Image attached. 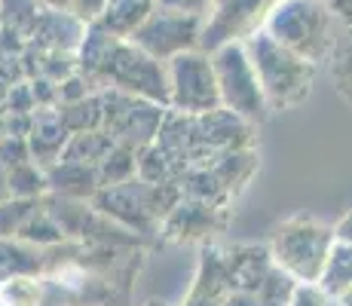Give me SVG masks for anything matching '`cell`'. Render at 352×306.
<instances>
[{"label": "cell", "mask_w": 352, "mask_h": 306, "mask_svg": "<svg viewBox=\"0 0 352 306\" xmlns=\"http://www.w3.org/2000/svg\"><path fill=\"white\" fill-rule=\"evenodd\" d=\"M242 43H245V52H248V58H252V67L257 74V83H261V89H263L270 113L300 107L303 101L309 98L313 80H316L313 61L294 56V52L279 46L261 28L254 34H248Z\"/></svg>", "instance_id": "6da1fadb"}, {"label": "cell", "mask_w": 352, "mask_h": 306, "mask_svg": "<svg viewBox=\"0 0 352 306\" xmlns=\"http://www.w3.org/2000/svg\"><path fill=\"white\" fill-rule=\"evenodd\" d=\"M337 25L340 22L334 19L324 0H279L267 12L261 31L270 34L276 43L291 50L294 56L319 67L334 46Z\"/></svg>", "instance_id": "7a4b0ae2"}, {"label": "cell", "mask_w": 352, "mask_h": 306, "mask_svg": "<svg viewBox=\"0 0 352 306\" xmlns=\"http://www.w3.org/2000/svg\"><path fill=\"white\" fill-rule=\"evenodd\" d=\"M331 242H334V227H328L316 215L300 212L276 227L270 257L297 282H319Z\"/></svg>", "instance_id": "3957f363"}, {"label": "cell", "mask_w": 352, "mask_h": 306, "mask_svg": "<svg viewBox=\"0 0 352 306\" xmlns=\"http://www.w3.org/2000/svg\"><path fill=\"white\" fill-rule=\"evenodd\" d=\"M92 86L96 89H120L138 98L157 101V105L168 107V74H166V61L147 56L141 46H135L132 40L120 37L111 46L107 58L101 61V67L92 74Z\"/></svg>", "instance_id": "277c9868"}, {"label": "cell", "mask_w": 352, "mask_h": 306, "mask_svg": "<svg viewBox=\"0 0 352 306\" xmlns=\"http://www.w3.org/2000/svg\"><path fill=\"white\" fill-rule=\"evenodd\" d=\"M214 67V80H218V95H221V107L233 111L236 117H242L245 122H263L270 117L267 98H263V89L257 83V74L252 67V58L245 52V43L242 40H230V43H221L208 52Z\"/></svg>", "instance_id": "5b68a950"}, {"label": "cell", "mask_w": 352, "mask_h": 306, "mask_svg": "<svg viewBox=\"0 0 352 306\" xmlns=\"http://www.w3.org/2000/svg\"><path fill=\"white\" fill-rule=\"evenodd\" d=\"M98 98H101V132L111 135L113 144L141 151V147H147L157 138V129L162 122V113H166L162 105L111 89V86L98 89Z\"/></svg>", "instance_id": "8992f818"}, {"label": "cell", "mask_w": 352, "mask_h": 306, "mask_svg": "<svg viewBox=\"0 0 352 306\" xmlns=\"http://www.w3.org/2000/svg\"><path fill=\"white\" fill-rule=\"evenodd\" d=\"M166 74H168V107H172V111L196 117V113L221 107L212 58H208V52H202L199 46L168 58Z\"/></svg>", "instance_id": "52a82bcc"}, {"label": "cell", "mask_w": 352, "mask_h": 306, "mask_svg": "<svg viewBox=\"0 0 352 306\" xmlns=\"http://www.w3.org/2000/svg\"><path fill=\"white\" fill-rule=\"evenodd\" d=\"M199 34H202L199 16H184V12H172V10H166V6L153 3L151 16L126 40L141 46L147 56L168 61L172 56H178V52L196 50V46H199Z\"/></svg>", "instance_id": "ba28073f"}, {"label": "cell", "mask_w": 352, "mask_h": 306, "mask_svg": "<svg viewBox=\"0 0 352 306\" xmlns=\"http://www.w3.org/2000/svg\"><path fill=\"white\" fill-rule=\"evenodd\" d=\"M276 3L279 0H214L202 19L199 50L212 52L214 46L230 43V40H245L248 34L261 28Z\"/></svg>", "instance_id": "9c48e42d"}, {"label": "cell", "mask_w": 352, "mask_h": 306, "mask_svg": "<svg viewBox=\"0 0 352 306\" xmlns=\"http://www.w3.org/2000/svg\"><path fill=\"white\" fill-rule=\"evenodd\" d=\"M89 206L96 212L107 215L111 221L129 227L132 233H153V230H160V221L151 206V184L138 178L126 184H111V187H98L89 196Z\"/></svg>", "instance_id": "30bf717a"}, {"label": "cell", "mask_w": 352, "mask_h": 306, "mask_svg": "<svg viewBox=\"0 0 352 306\" xmlns=\"http://www.w3.org/2000/svg\"><path fill=\"white\" fill-rule=\"evenodd\" d=\"M224 215H227V208H218V206H208V202L181 196L178 206L160 221L157 233H162L168 242H178V245L206 242L212 230L224 227Z\"/></svg>", "instance_id": "8fae6325"}, {"label": "cell", "mask_w": 352, "mask_h": 306, "mask_svg": "<svg viewBox=\"0 0 352 306\" xmlns=\"http://www.w3.org/2000/svg\"><path fill=\"white\" fill-rule=\"evenodd\" d=\"M86 25L67 10H40L37 22L28 31V43L37 50H71L77 52Z\"/></svg>", "instance_id": "7c38bea8"}, {"label": "cell", "mask_w": 352, "mask_h": 306, "mask_svg": "<svg viewBox=\"0 0 352 306\" xmlns=\"http://www.w3.org/2000/svg\"><path fill=\"white\" fill-rule=\"evenodd\" d=\"M67 129L62 122V113L58 107H34L31 111V129H28V151L31 160L37 162L40 168L52 166V162L62 156V147L67 141Z\"/></svg>", "instance_id": "4fadbf2b"}, {"label": "cell", "mask_w": 352, "mask_h": 306, "mask_svg": "<svg viewBox=\"0 0 352 306\" xmlns=\"http://www.w3.org/2000/svg\"><path fill=\"white\" fill-rule=\"evenodd\" d=\"M224 261L230 285L239 291H252V294L261 288L263 276L273 267L270 248H263V245H233V248L224 251Z\"/></svg>", "instance_id": "5bb4252c"}, {"label": "cell", "mask_w": 352, "mask_h": 306, "mask_svg": "<svg viewBox=\"0 0 352 306\" xmlns=\"http://www.w3.org/2000/svg\"><path fill=\"white\" fill-rule=\"evenodd\" d=\"M46 175V190L58 196H74V199H89L98 190V175L96 166H83V162H67L56 160L52 166L43 168Z\"/></svg>", "instance_id": "9a60e30c"}, {"label": "cell", "mask_w": 352, "mask_h": 306, "mask_svg": "<svg viewBox=\"0 0 352 306\" xmlns=\"http://www.w3.org/2000/svg\"><path fill=\"white\" fill-rule=\"evenodd\" d=\"M40 273H43V248L16 239V236L0 239V282L10 276H40Z\"/></svg>", "instance_id": "2e32d148"}, {"label": "cell", "mask_w": 352, "mask_h": 306, "mask_svg": "<svg viewBox=\"0 0 352 306\" xmlns=\"http://www.w3.org/2000/svg\"><path fill=\"white\" fill-rule=\"evenodd\" d=\"M212 172L218 175L221 187L230 193V199H233L236 193H242L245 190V184L252 181V175L257 172V153L254 147H242V151H227L221 153L218 160L212 162Z\"/></svg>", "instance_id": "e0dca14e"}, {"label": "cell", "mask_w": 352, "mask_h": 306, "mask_svg": "<svg viewBox=\"0 0 352 306\" xmlns=\"http://www.w3.org/2000/svg\"><path fill=\"white\" fill-rule=\"evenodd\" d=\"M319 288L334 300L340 297L346 288H352V245L334 239L328 248V257H324V267L319 276Z\"/></svg>", "instance_id": "ac0fdd59"}, {"label": "cell", "mask_w": 352, "mask_h": 306, "mask_svg": "<svg viewBox=\"0 0 352 306\" xmlns=\"http://www.w3.org/2000/svg\"><path fill=\"white\" fill-rule=\"evenodd\" d=\"M328 71H331V83H334L337 95L352 107V28L340 25L334 34V46L328 52Z\"/></svg>", "instance_id": "d6986e66"}, {"label": "cell", "mask_w": 352, "mask_h": 306, "mask_svg": "<svg viewBox=\"0 0 352 306\" xmlns=\"http://www.w3.org/2000/svg\"><path fill=\"white\" fill-rule=\"evenodd\" d=\"M153 0H107L98 22L117 37H132V31L151 16Z\"/></svg>", "instance_id": "ffe728a7"}, {"label": "cell", "mask_w": 352, "mask_h": 306, "mask_svg": "<svg viewBox=\"0 0 352 306\" xmlns=\"http://www.w3.org/2000/svg\"><path fill=\"white\" fill-rule=\"evenodd\" d=\"M111 147H113L111 135H104L101 129H86V132L67 135V141H65L62 156H58V160L83 162V166H98V162L107 156Z\"/></svg>", "instance_id": "44dd1931"}, {"label": "cell", "mask_w": 352, "mask_h": 306, "mask_svg": "<svg viewBox=\"0 0 352 306\" xmlns=\"http://www.w3.org/2000/svg\"><path fill=\"white\" fill-rule=\"evenodd\" d=\"M6 184L12 199H40L46 193V175L34 160L6 168Z\"/></svg>", "instance_id": "7402d4cb"}, {"label": "cell", "mask_w": 352, "mask_h": 306, "mask_svg": "<svg viewBox=\"0 0 352 306\" xmlns=\"http://www.w3.org/2000/svg\"><path fill=\"white\" fill-rule=\"evenodd\" d=\"M135 153L132 147H123V144H113L107 156L96 166V175H98V187H111V184H126L135 178Z\"/></svg>", "instance_id": "603a6c76"}, {"label": "cell", "mask_w": 352, "mask_h": 306, "mask_svg": "<svg viewBox=\"0 0 352 306\" xmlns=\"http://www.w3.org/2000/svg\"><path fill=\"white\" fill-rule=\"evenodd\" d=\"M58 113H62V122L67 132H86V129H101V98L98 89L89 92L86 98L71 101V105H58Z\"/></svg>", "instance_id": "cb8c5ba5"}, {"label": "cell", "mask_w": 352, "mask_h": 306, "mask_svg": "<svg viewBox=\"0 0 352 306\" xmlns=\"http://www.w3.org/2000/svg\"><path fill=\"white\" fill-rule=\"evenodd\" d=\"M43 300V276H10L0 282L3 306H40Z\"/></svg>", "instance_id": "d4e9b609"}, {"label": "cell", "mask_w": 352, "mask_h": 306, "mask_svg": "<svg viewBox=\"0 0 352 306\" xmlns=\"http://www.w3.org/2000/svg\"><path fill=\"white\" fill-rule=\"evenodd\" d=\"M297 278L294 276H288L282 267H270V273L263 276V282H261V288L254 291V297H257V303L261 306H288V300L294 297V288H297Z\"/></svg>", "instance_id": "484cf974"}, {"label": "cell", "mask_w": 352, "mask_h": 306, "mask_svg": "<svg viewBox=\"0 0 352 306\" xmlns=\"http://www.w3.org/2000/svg\"><path fill=\"white\" fill-rule=\"evenodd\" d=\"M16 239H22V242H31V245H37V248H50V245H56V242H62L65 239V233L56 227V221H52L50 215L43 212V208H34L28 221L19 227V233H16Z\"/></svg>", "instance_id": "4316f807"}, {"label": "cell", "mask_w": 352, "mask_h": 306, "mask_svg": "<svg viewBox=\"0 0 352 306\" xmlns=\"http://www.w3.org/2000/svg\"><path fill=\"white\" fill-rule=\"evenodd\" d=\"M37 206H40V199H12V196L6 202H0V239L16 236L19 227L28 221Z\"/></svg>", "instance_id": "83f0119b"}, {"label": "cell", "mask_w": 352, "mask_h": 306, "mask_svg": "<svg viewBox=\"0 0 352 306\" xmlns=\"http://www.w3.org/2000/svg\"><path fill=\"white\" fill-rule=\"evenodd\" d=\"M28 160H31V151L25 138H16V135H3L0 138V168H12Z\"/></svg>", "instance_id": "f1b7e54d"}, {"label": "cell", "mask_w": 352, "mask_h": 306, "mask_svg": "<svg viewBox=\"0 0 352 306\" xmlns=\"http://www.w3.org/2000/svg\"><path fill=\"white\" fill-rule=\"evenodd\" d=\"M288 306H334V300L316 282H300L294 288V297L288 300Z\"/></svg>", "instance_id": "f546056e"}, {"label": "cell", "mask_w": 352, "mask_h": 306, "mask_svg": "<svg viewBox=\"0 0 352 306\" xmlns=\"http://www.w3.org/2000/svg\"><path fill=\"white\" fill-rule=\"evenodd\" d=\"M3 111H16V113H31L34 111V98H31L28 80H19V83H12L10 89H6Z\"/></svg>", "instance_id": "4dcf8cb0"}, {"label": "cell", "mask_w": 352, "mask_h": 306, "mask_svg": "<svg viewBox=\"0 0 352 306\" xmlns=\"http://www.w3.org/2000/svg\"><path fill=\"white\" fill-rule=\"evenodd\" d=\"M157 6H166L172 12H184V16H199L206 19V12L212 10L214 0H153Z\"/></svg>", "instance_id": "1f68e13d"}, {"label": "cell", "mask_w": 352, "mask_h": 306, "mask_svg": "<svg viewBox=\"0 0 352 306\" xmlns=\"http://www.w3.org/2000/svg\"><path fill=\"white\" fill-rule=\"evenodd\" d=\"M104 3H107V0H71L67 12H74V16H77L83 25H92V22H98V19H101Z\"/></svg>", "instance_id": "d6a6232c"}, {"label": "cell", "mask_w": 352, "mask_h": 306, "mask_svg": "<svg viewBox=\"0 0 352 306\" xmlns=\"http://www.w3.org/2000/svg\"><path fill=\"white\" fill-rule=\"evenodd\" d=\"M324 3H328V10L334 12L337 22L352 28V0H324Z\"/></svg>", "instance_id": "836d02e7"}, {"label": "cell", "mask_w": 352, "mask_h": 306, "mask_svg": "<svg viewBox=\"0 0 352 306\" xmlns=\"http://www.w3.org/2000/svg\"><path fill=\"white\" fill-rule=\"evenodd\" d=\"M221 306H261L257 303V297L252 294V291H239V288H233L230 294L224 297V303Z\"/></svg>", "instance_id": "e575fe53"}, {"label": "cell", "mask_w": 352, "mask_h": 306, "mask_svg": "<svg viewBox=\"0 0 352 306\" xmlns=\"http://www.w3.org/2000/svg\"><path fill=\"white\" fill-rule=\"evenodd\" d=\"M334 239H340V242L352 245V208H349V212L340 217V221L334 223Z\"/></svg>", "instance_id": "d590c367"}, {"label": "cell", "mask_w": 352, "mask_h": 306, "mask_svg": "<svg viewBox=\"0 0 352 306\" xmlns=\"http://www.w3.org/2000/svg\"><path fill=\"white\" fill-rule=\"evenodd\" d=\"M40 6H46V10H67L71 6V0H37Z\"/></svg>", "instance_id": "8d00e7d4"}, {"label": "cell", "mask_w": 352, "mask_h": 306, "mask_svg": "<svg viewBox=\"0 0 352 306\" xmlns=\"http://www.w3.org/2000/svg\"><path fill=\"white\" fill-rule=\"evenodd\" d=\"M10 199V184H6V168H0V202Z\"/></svg>", "instance_id": "74e56055"}, {"label": "cell", "mask_w": 352, "mask_h": 306, "mask_svg": "<svg viewBox=\"0 0 352 306\" xmlns=\"http://www.w3.org/2000/svg\"><path fill=\"white\" fill-rule=\"evenodd\" d=\"M334 306H352V288H346L340 297H334Z\"/></svg>", "instance_id": "f35d334b"}, {"label": "cell", "mask_w": 352, "mask_h": 306, "mask_svg": "<svg viewBox=\"0 0 352 306\" xmlns=\"http://www.w3.org/2000/svg\"><path fill=\"white\" fill-rule=\"evenodd\" d=\"M144 306H168V303H166V300H147Z\"/></svg>", "instance_id": "ab89813d"}, {"label": "cell", "mask_w": 352, "mask_h": 306, "mask_svg": "<svg viewBox=\"0 0 352 306\" xmlns=\"http://www.w3.org/2000/svg\"><path fill=\"white\" fill-rule=\"evenodd\" d=\"M0 12H3V0H0Z\"/></svg>", "instance_id": "60d3db41"}, {"label": "cell", "mask_w": 352, "mask_h": 306, "mask_svg": "<svg viewBox=\"0 0 352 306\" xmlns=\"http://www.w3.org/2000/svg\"><path fill=\"white\" fill-rule=\"evenodd\" d=\"M0 306H3V303H0Z\"/></svg>", "instance_id": "b9f144b4"}]
</instances>
